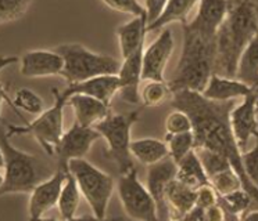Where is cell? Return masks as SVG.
Instances as JSON below:
<instances>
[{"label":"cell","instance_id":"5bb4252c","mask_svg":"<svg viewBox=\"0 0 258 221\" xmlns=\"http://www.w3.org/2000/svg\"><path fill=\"white\" fill-rule=\"evenodd\" d=\"M64 61L56 50H31L20 58V72L25 77L61 76Z\"/></svg>","mask_w":258,"mask_h":221},{"label":"cell","instance_id":"83f0119b","mask_svg":"<svg viewBox=\"0 0 258 221\" xmlns=\"http://www.w3.org/2000/svg\"><path fill=\"white\" fill-rule=\"evenodd\" d=\"M81 198H82V193L79 191L77 180L68 171L67 178H66L61 193H60V198H58V203H57L58 213H60V217L62 220H73V218H75L79 203H81Z\"/></svg>","mask_w":258,"mask_h":221},{"label":"cell","instance_id":"4fadbf2b","mask_svg":"<svg viewBox=\"0 0 258 221\" xmlns=\"http://www.w3.org/2000/svg\"><path fill=\"white\" fill-rule=\"evenodd\" d=\"M101 136L95 127L82 126L79 123H74L68 132H64L60 144L57 147L56 158L58 159V165L68 169L67 165L71 159L85 158L92 148L96 140Z\"/></svg>","mask_w":258,"mask_h":221},{"label":"cell","instance_id":"6da1fadb","mask_svg":"<svg viewBox=\"0 0 258 221\" xmlns=\"http://www.w3.org/2000/svg\"><path fill=\"white\" fill-rule=\"evenodd\" d=\"M171 105L174 109L189 115L195 134V148H207L224 155L241 180V187L251 195V209H258V188L247 178L241 163V151L230 127V111L235 99L215 101L203 93L182 88L172 93Z\"/></svg>","mask_w":258,"mask_h":221},{"label":"cell","instance_id":"4dcf8cb0","mask_svg":"<svg viewBox=\"0 0 258 221\" xmlns=\"http://www.w3.org/2000/svg\"><path fill=\"white\" fill-rule=\"evenodd\" d=\"M165 144L168 148V154L178 163L185 155L195 149V134L193 132L176 133L165 136Z\"/></svg>","mask_w":258,"mask_h":221},{"label":"cell","instance_id":"f35d334b","mask_svg":"<svg viewBox=\"0 0 258 221\" xmlns=\"http://www.w3.org/2000/svg\"><path fill=\"white\" fill-rule=\"evenodd\" d=\"M168 0H145V9H146L147 14V24H152L153 21H156L158 16L161 14L164 6L167 5Z\"/></svg>","mask_w":258,"mask_h":221},{"label":"cell","instance_id":"ab89813d","mask_svg":"<svg viewBox=\"0 0 258 221\" xmlns=\"http://www.w3.org/2000/svg\"><path fill=\"white\" fill-rule=\"evenodd\" d=\"M206 220L207 221H224L225 213L222 207L218 203H215L211 207L206 210Z\"/></svg>","mask_w":258,"mask_h":221},{"label":"cell","instance_id":"e575fe53","mask_svg":"<svg viewBox=\"0 0 258 221\" xmlns=\"http://www.w3.org/2000/svg\"><path fill=\"white\" fill-rule=\"evenodd\" d=\"M165 130H167L168 134L193 132L190 118L183 111L175 109L165 119Z\"/></svg>","mask_w":258,"mask_h":221},{"label":"cell","instance_id":"9a60e30c","mask_svg":"<svg viewBox=\"0 0 258 221\" xmlns=\"http://www.w3.org/2000/svg\"><path fill=\"white\" fill-rule=\"evenodd\" d=\"M176 170H178V165L171 156H167L157 163L150 165L147 169L146 187L157 204L160 218L161 217L168 218L167 204H165V189L169 182L176 178Z\"/></svg>","mask_w":258,"mask_h":221},{"label":"cell","instance_id":"f6af8a7d","mask_svg":"<svg viewBox=\"0 0 258 221\" xmlns=\"http://www.w3.org/2000/svg\"><path fill=\"white\" fill-rule=\"evenodd\" d=\"M3 184H5V176H3V174L0 173V188L3 187Z\"/></svg>","mask_w":258,"mask_h":221},{"label":"cell","instance_id":"2e32d148","mask_svg":"<svg viewBox=\"0 0 258 221\" xmlns=\"http://www.w3.org/2000/svg\"><path fill=\"white\" fill-rule=\"evenodd\" d=\"M228 13V0H200L199 11L193 21L185 24L191 31L207 38H217Z\"/></svg>","mask_w":258,"mask_h":221},{"label":"cell","instance_id":"7402d4cb","mask_svg":"<svg viewBox=\"0 0 258 221\" xmlns=\"http://www.w3.org/2000/svg\"><path fill=\"white\" fill-rule=\"evenodd\" d=\"M251 90V86H248L236 77L213 73L206 88L203 90V94L207 98L215 101H230L236 98H244Z\"/></svg>","mask_w":258,"mask_h":221},{"label":"cell","instance_id":"8d00e7d4","mask_svg":"<svg viewBox=\"0 0 258 221\" xmlns=\"http://www.w3.org/2000/svg\"><path fill=\"white\" fill-rule=\"evenodd\" d=\"M107 7L111 10L123 13V14H131L134 17H139L146 14L145 6H142L138 0H101Z\"/></svg>","mask_w":258,"mask_h":221},{"label":"cell","instance_id":"8992f818","mask_svg":"<svg viewBox=\"0 0 258 221\" xmlns=\"http://www.w3.org/2000/svg\"><path fill=\"white\" fill-rule=\"evenodd\" d=\"M51 94L54 97V104L45 109L36 119L25 126H7V134L12 138L14 136L31 134L50 156H56V151L62 134H64V108L68 102L70 95L66 90L53 87Z\"/></svg>","mask_w":258,"mask_h":221},{"label":"cell","instance_id":"f546056e","mask_svg":"<svg viewBox=\"0 0 258 221\" xmlns=\"http://www.w3.org/2000/svg\"><path fill=\"white\" fill-rule=\"evenodd\" d=\"M12 99L13 104H14L20 115H23L20 111H24V112H27L29 115L38 116L46 109L43 98L40 97L39 94H36L34 90H31L28 87L18 88L17 91L14 93V97Z\"/></svg>","mask_w":258,"mask_h":221},{"label":"cell","instance_id":"d6986e66","mask_svg":"<svg viewBox=\"0 0 258 221\" xmlns=\"http://www.w3.org/2000/svg\"><path fill=\"white\" fill-rule=\"evenodd\" d=\"M147 33V14L134 17L131 21L117 28L118 43L122 58H128L145 50Z\"/></svg>","mask_w":258,"mask_h":221},{"label":"cell","instance_id":"603a6c76","mask_svg":"<svg viewBox=\"0 0 258 221\" xmlns=\"http://www.w3.org/2000/svg\"><path fill=\"white\" fill-rule=\"evenodd\" d=\"M199 2L200 0H168L157 20L152 24H147V32L163 29L171 22H180V25H185L189 22L187 17L190 11Z\"/></svg>","mask_w":258,"mask_h":221},{"label":"cell","instance_id":"52a82bcc","mask_svg":"<svg viewBox=\"0 0 258 221\" xmlns=\"http://www.w3.org/2000/svg\"><path fill=\"white\" fill-rule=\"evenodd\" d=\"M67 167L77 180L82 198H85L86 203L89 204L93 217L103 220L107 214L110 199L115 188L114 178L85 158L71 159Z\"/></svg>","mask_w":258,"mask_h":221},{"label":"cell","instance_id":"d6a6232c","mask_svg":"<svg viewBox=\"0 0 258 221\" xmlns=\"http://www.w3.org/2000/svg\"><path fill=\"white\" fill-rule=\"evenodd\" d=\"M195 151H196L199 158H200V162H202L203 167H204V170L207 173L208 178L219 173V171L232 167L229 160L226 159L224 155L218 154V152H214L211 149L202 148V147L195 148Z\"/></svg>","mask_w":258,"mask_h":221},{"label":"cell","instance_id":"d590c367","mask_svg":"<svg viewBox=\"0 0 258 221\" xmlns=\"http://www.w3.org/2000/svg\"><path fill=\"white\" fill-rule=\"evenodd\" d=\"M257 144L248 152H241V163L247 178L258 188V134L255 136Z\"/></svg>","mask_w":258,"mask_h":221},{"label":"cell","instance_id":"b9f144b4","mask_svg":"<svg viewBox=\"0 0 258 221\" xmlns=\"http://www.w3.org/2000/svg\"><path fill=\"white\" fill-rule=\"evenodd\" d=\"M5 101H6L7 105H9V106H10V108H12L14 112H16V115H18V118H20V119H21V121H23L25 125H27V123H29V122H27V119H25L23 115H20V114H18V111L16 109V106H14V104H13V99L10 98V95L2 93V91H0V122H3V118H2V108H3V102H5Z\"/></svg>","mask_w":258,"mask_h":221},{"label":"cell","instance_id":"ffe728a7","mask_svg":"<svg viewBox=\"0 0 258 221\" xmlns=\"http://www.w3.org/2000/svg\"><path fill=\"white\" fill-rule=\"evenodd\" d=\"M64 90L70 97L73 94H86L100 99L106 104H111L114 95L119 91V79L118 75H103V76L92 77L84 82L70 83Z\"/></svg>","mask_w":258,"mask_h":221},{"label":"cell","instance_id":"44dd1931","mask_svg":"<svg viewBox=\"0 0 258 221\" xmlns=\"http://www.w3.org/2000/svg\"><path fill=\"white\" fill-rule=\"evenodd\" d=\"M165 204L169 220H183L196 204V189L174 178L165 189Z\"/></svg>","mask_w":258,"mask_h":221},{"label":"cell","instance_id":"1f68e13d","mask_svg":"<svg viewBox=\"0 0 258 221\" xmlns=\"http://www.w3.org/2000/svg\"><path fill=\"white\" fill-rule=\"evenodd\" d=\"M210 184L213 185L218 195H226L239 189L241 187V180L235 169L229 167L210 177Z\"/></svg>","mask_w":258,"mask_h":221},{"label":"cell","instance_id":"cb8c5ba5","mask_svg":"<svg viewBox=\"0 0 258 221\" xmlns=\"http://www.w3.org/2000/svg\"><path fill=\"white\" fill-rule=\"evenodd\" d=\"M131 155L135 158L139 163L145 166H150L157 163L164 158L169 156L168 148L165 141L157 140V138H139V140H132L131 145Z\"/></svg>","mask_w":258,"mask_h":221},{"label":"cell","instance_id":"277c9868","mask_svg":"<svg viewBox=\"0 0 258 221\" xmlns=\"http://www.w3.org/2000/svg\"><path fill=\"white\" fill-rule=\"evenodd\" d=\"M0 147L6 162L5 184L0 188V196L10 193H31L39 182L49 178L56 171L39 156L13 147L3 122H0Z\"/></svg>","mask_w":258,"mask_h":221},{"label":"cell","instance_id":"836d02e7","mask_svg":"<svg viewBox=\"0 0 258 221\" xmlns=\"http://www.w3.org/2000/svg\"><path fill=\"white\" fill-rule=\"evenodd\" d=\"M34 0H0V25L17 21L28 11Z\"/></svg>","mask_w":258,"mask_h":221},{"label":"cell","instance_id":"ee69618b","mask_svg":"<svg viewBox=\"0 0 258 221\" xmlns=\"http://www.w3.org/2000/svg\"><path fill=\"white\" fill-rule=\"evenodd\" d=\"M5 154H3V149L0 147V169H5Z\"/></svg>","mask_w":258,"mask_h":221},{"label":"cell","instance_id":"f1b7e54d","mask_svg":"<svg viewBox=\"0 0 258 221\" xmlns=\"http://www.w3.org/2000/svg\"><path fill=\"white\" fill-rule=\"evenodd\" d=\"M172 97V90L165 80H147L141 90V102L145 106H160Z\"/></svg>","mask_w":258,"mask_h":221},{"label":"cell","instance_id":"ba28073f","mask_svg":"<svg viewBox=\"0 0 258 221\" xmlns=\"http://www.w3.org/2000/svg\"><path fill=\"white\" fill-rule=\"evenodd\" d=\"M141 119V112L134 111L129 114H111L97 123L95 129L100 133L107 144V156L111 158L118 166L119 174L132 170L135 167L131 155V132L135 123Z\"/></svg>","mask_w":258,"mask_h":221},{"label":"cell","instance_id":"9c48e42d","mask_svg":"<svg viewBox=\"0 0 258 221\" xmlns=\"http://www.w3.org/2000/svg\"><path fill=\"white\" fill-rule=\"evenodd\" d=\"M118 196L125 214L131 218L139 221H156L160 218L157 204L146 185L139 180L136 167L121 174L118 180Z\"/></svg>","mask_w":258,"mask_h":221},{"label":"cell","instance_id":"8fae6325","mask_svg":"<svg viewBox=\"0 0 258 221\" xmlns=\"http://www.w3.org/2000/svg\"><path fill=\"white\" fill-rule=\"evenodd\" d=\"M175 49L171 29H163L142 57V80H164V72Z\"/></svg>","mask_w":258,"mask_h":221},{"label":"cell","instance_id":"74e56055","mask_svg":"<svg viewBox=\"0 0 258 221\" xmlns=\"http://www.w3.org/2000/svg\"><path fill=\"white\" fill-rule=\"evenodd\" d=\"M215 203H218V193L214 189L211 184H206L196 189V204L197 207L207 210Z\"/></svg>","mask_w":258,"mask_h":221},{"label":"cell","instance_id":"e0dca14e","mask_svg":"<svg viewBox=\"0 0 258 221\" xmlns=\"http://www.w3.org/2000/svg\"><path fill=\"white\" fill-rule=\"evenodd\" d=\"M142 57L143 51L123 58L121 68L118 71L119 79V95L128 104H141V83L142 80Z\"/></svg>","mask_w":258,"mask_h":221},{"label":"cell","instance_id":"ac0fdd59","mask_svg":"<svg viewBox=\"0 0 258 221\" xmlns=\"http://www.w3.org/2000/svg\"><path fill=\"white\" fill-rule=\"evenodd\" d=\"M67 105L74 109L75 122L82 126L95 127L97 123L104 121L107 116L111 115L110 104L86 94H73L68 98Z\"/></svg>","mask_w":258,"mask_h":221},{"label":"cell","instance_id":"60d3db41","mask_svg":"<svg viewBox=\"0 0 258 221\" xmlns=\"http://www.w3.org/2000/svg\"><path fill=\"white\" fill-rule=\"evenodd\" d=\"M18 61L20 60H18V57H16V55H0V72L3 71V69H6V68H9V66L17 64ZM0 91L9 95L7 90L2 83H0Z\"/></svg>","mask_w":258,"mask_h":221},{"label":"cell","instance_id":"7bdbcfd3","mask_svg":"<svg viewBox=\"0 0 258 221\" xmlns=\"http://www.w3.org/2000/svg\"><path fill=\"white\" fill-rule=\"evenodd\" d=\"M183 220H196V221H204L206 220V210L200 209L195 206L193 209L183 217Z\"/></svg>","mask_w":258,"mask_h":221},{"label":"cell","instance_id":"3957f363","mask_svg":"<svg viewBox=\"0 0 258 221\" xmlns=\"http://www.w3.org/2000/svg\"><path fill=\"white\" fill-rule=\"evenodd\" d=\"M183 43L174 76L168 84L172 93L187 88L203 93L215 72L217 38H207L182 25Z\"/></svg>","mask_w":258,"mask_h":221},{"label":"cell","instance_id":"5b68a950","mask_svg":"<svg viewBox=\"0 0 258 221\" xmlns=\"http://www.w3.org/2000/svg\"><path fill=\"white\" fill-rule=\"evenodd\" d=\"M54 50L62 57L61 76L68 84L103 75H118L121 68V61L117 58L95 53L79 43L60 44Z\"/></svg>","mask_w":258,"mask_h":221},{"label":"cell","instance_id":"7a4b0ae2","mask_svg":"<svg viewBox=\"0 0 258 221\" xmlns=\"http://www.w3.org/2000/svg\"><path fill=\"white\" fill-rule=\"evenodd\" d=\"M258 33V0H228V13L217 33L215 72L235 77L243 50Z\"/></svg>","mask_w":258,"mask_h":221},{"label":"cell","instance_id":"30bf717a","mask_svg":"<svg viewBox=\"0 0 258 221\" xmlns=\"http://www.w3.org/2000/svg\"><path fill=\"white\" fill-rule=\"evenodd\" d=\"M68 169L57 166L49 178L39 182L29 193L28 215L31 220H39L58 203L62 185L67 178Z\"/></svg>","mask_w":258,"mask_h":221},{"label":"cell","instance_id":"7c38bea8","mask_svg":"<svg viewBox=\"0 0 258 221\" xmlns=\"http://www.w3.org/2000/svg\"><path fill=\"white\" fill-rule=\"evenodd\" d=\"M258 86L252 87L243 98L240 105H235L230 111V127L240 151L244 149L250 138L258 134Z\"/></svg>","mask_w":258,"mask_h":221},{"label":"cell","instance_id":"d4e9b609","mask_svg":"<svg viewBox=\"0 0 258 221\" xmlns=\"http://www.w3.org/2000/svg\"><path fill=\"white\" fill-rule=\"evenodd\" d=\"M176 165H178L176 178L186 185L197 189L202 185L210 184V178H208L207 173L204 170L200 158L195 149L185 155Z\"/></svg>","mask_w":258,"mask_h":221},{"label":"cell","instance_id":"484cf974","mask_svg":"<svg viewBox=\"0 0 258 221\" xmlns=\"http://www.w3.org/2000/svg\"><path fill=\"white\" fill-rule=\"evenodd\" d=\"M235 77L251 87L258 86V33L243 50Z\"/></svg>","mask_w":258,"mask_h":221},{"label":"cell","instance_id":"4316f807","mask_svg":"<svg viewBox=\"0 0 258 221\" xmlns=\"http://www.w3.org/2000/svg\"><path fill=\"white\" fill-rule=\"evenodd\" d=\"M218 204L225 213V220H241V215L251 209V195L240 187L233 192L218 195Z\"/></svg>","mask_w":258,"mask_h":221}]
</instances>
